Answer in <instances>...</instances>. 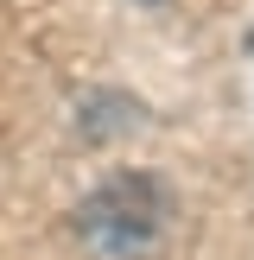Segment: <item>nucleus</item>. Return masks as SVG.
Returning a JSON list of instances; mask_svg holds the SVG:
<instances>
[{
    "label": "nucleus",
    "instance_id": "f257e3e1",
    "mask_svg": "<svg viewBox=\"0 0 254 260\" xmlns=\"http://www.w3.org/2000/svg\"><path fill=\"white\" fill-rule=\"evenodd\" d=\"M178 235V197L152 172H114L76 203V241L96 260H159Z\"/></svg>",
    "mask_w": 254,
    "mask_h": 260
}]
</instances>
